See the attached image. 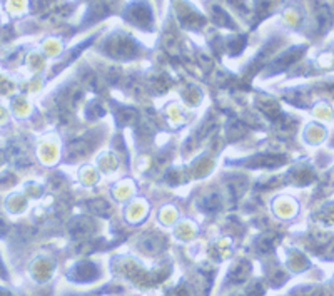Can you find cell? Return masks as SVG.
Here are the masks:
<instances>
[{
	"label": "cell",
	"instance_id": "6da1fadb",
	"mask_svg": "<svg viewBox=\"0 0 334 296\" xmlns=\"http://www.w3.org/2000/svg\"><path fill=\"white\" fill-rule=\"evenodd\" d=\"M141 248L145 253H149V255H154V253L162 250V243H157V239L154 236H147V238L142 239Z\"/></svg>",
	"mask_w": 334,
	"mask_h": 296
},
{
	"label": "cell",
	"instance_id": "7a4b0ae2",
	"mask_svg": "<svg viewBox=\"0 0 334 296\" xmlns=\"http://www.w3.org/2000/svg\"><path fill=\"white\" fill-rule=\"evenodd\" d=\"M318 22H319V27L323 30H327V27L331 26V12L326 5H321V9L318 12Z\"/></svg>",
	"mask_w": 334,
	"mask_h": 296
},
{
	"label": "cell",
	"instance_id": "3957f363",
	"mask_svg": "<svg viewBox=\"0 0 334 296\" xmlns=\"http://www.w3.org/2000/svg\"><path fill=\"white\" fill-rule=\"evenodd\" d=\"M5 231H7V225L4 219H0V234H5Z\"/></svg>",
	"mask_w": 334,
	"mask_h": 296
}]
</instances>
